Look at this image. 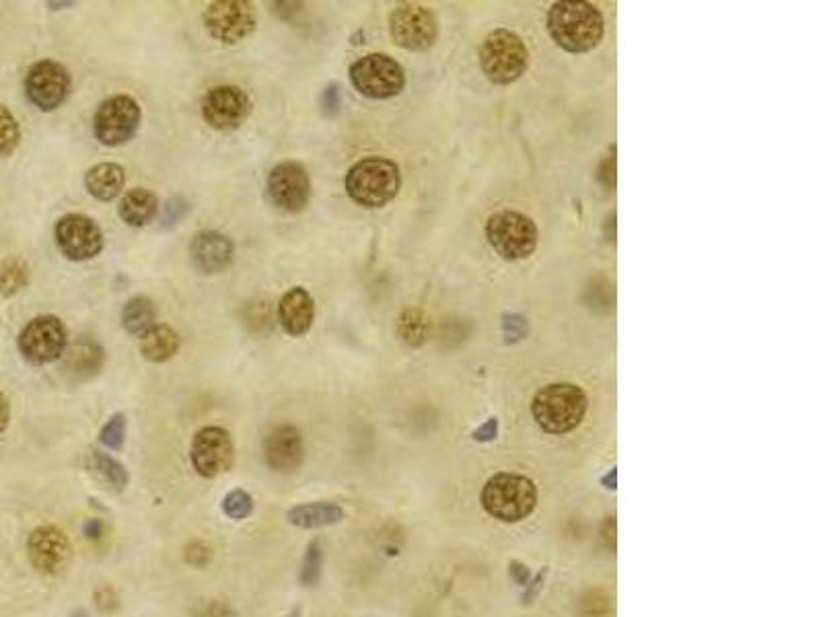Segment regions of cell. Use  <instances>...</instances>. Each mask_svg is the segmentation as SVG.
<instances>
[{
  "mask_svg": "<svg viewBox=\"0 0 823 617\" xmlns=\"http://www.w3.org/2000/svg\"><path fill=\"white\" fill-rule=\"evenodd\" d=\"M601 11L585 0H562L548 11L552 40L570 54H583L599 46L603 38Z\"/></svg>",
  "mask_w": 823,
  "mask_h": 617,
  "instance_id": "6da1fadb",
  "label": "cell"
},
{
  "mask_svg": "<svg viewBox=\"0 0 823 617\" xmlns=\"http://www.w3.org/2000/svg\"><path fill=\"white\" fill-rule=\"evenodd\" d=\"M344 186L352 202L365 208H381L400 192V167L383 157H367L350 167Z\"/></svg>",
  "mask_w": 823,
  "mask_h": 617,
  "instance_id": "7a4b0ae2",
  "label": "cell"
},
{
  "mask_svg": "<svg viewBox=\"0 0 823 617\" xmlns=\"http://www.w3.org/2000/svg\"><path fill=\"white\" fill-rule=\"evenodd\" d=\"M587 395L579 385L552 383L535 393L531 412L538 426L550 434L575 430L587 414Z\"/></svg>",
  "mask_w": 823,
  "mask_h": 617,
  "instance_id": "3957f363",
  "label": "cell"
},
{
  "mask_svg": "<svg viewBox=\"0 0 823 617\" xmlns=\"http://www.w3.org/2000/svg\"><path fill=\"white\" fill-rule=\"evenodd\" d=\"M538 504V488L517 474H496L482 490V506L486 513L503 523L523 521Z\"/></svg>",
  "mask_w": 823,
  "mask_h": 617,
  "instance_id": "277c9868",
  "label": "cell"
},
{
  "mask_svg": "<svg viewBox=\"0 0 823 617\" xmlns=\"http://www.w3.org/2000/svg\"><path fill=\"white\" fill-rule=\"evenodd\" d=\"M480 64L490 83L511 85L525 75L529 52L515 31L494 29L482 42Z\"/></svg>",
  "mask_w": 823,
  "mask_h": 617,
  "instance_id": "5b68a950",
  "label": "cell"
},
{
  "mask_svg": "<svg viewBox=\"0 0 823 617\" xmlns=\"http://www.w3.org/2000/svg\"><path fill=\"white\" fill-rule=\"evenodd\" d=\"M488 243L494 247L500 258L505 260H525L538 247V225L527 214L517 210L494 212L486 223Z\"/></svg>",
  "mask_w": 823,
  "mask_h": 617,
  "instance_id": "8992f818",
  "label": "cell"
},
{
  "mask_svg": "<svg viewBox=\"0 0 823 617\" xmlns=\"http://www.w3.org/2000/svg\"><path fill=\"white\" fill-rule=\"evenodd\" d=\"M350 81L356 91L369 99H389L404 91L406 72L396 58L369 54L350 66Z\"/></svg>",
  "mask_w": 823,
  "mask_h": 617,
  "instance_id": "52a82bcc",
  "label": "cell"
},
{
  "mask_svg": "<svg viewBox=\"0 0 823 617\" xmlns=\"http://www.w3.org/2000/svg\"><path fill=\"white\" fill-rule=\"evenodd\" d=\"M23 358L35 367L50 365L64 356L68 334L64 323L54 315H40L31 319L17 340Z\"/></svg>",
  "mask_w": 823,
  "mask_h": 617,
  "instance_id": "ba28073f",
  "label": "cell"
},
{
  "mask_svg": "<svg viewBox=\"0 0 823 617\" xmlns=\"http://www.w3.org/2000/svg\"><path fill=\"white\" fill-rule=\"evenodd\" d=\"M142 120L140 105L130 95H114L105 99L95 112L93 132L105 147H120L134 138Z\"/></svg>",
  "mask_w": 823,
  "mask_h": 617,
  "instance_id": "9c48e42d",
  "label": "cell"
},
{
  "mask_svg": "<svg viewBox=\"0 0 823 617\" xmlns=\"http://www.w3.org/2000/svg\"><path fill=\"white\" fill-rule=\"evenodd\" d=\"M202 21L214 40L229 46L239 44L247 35H252L258 25L252 3H245V0L210 3L202 15Z\"/></svg>",
  "mask_w": 823,
  "mask_h": 617,
  "instance_id": "30bf717a",
  "label": "cell"
},
{
  "mask_svg": "<svg viewBox=\"0 0 823 617\" xmlns=\"http://www.w3.org/2000/svg\"><path fill=\"white\" fill-rule=\"evenodd\" d=\"M391 38L408 52H424L437 42L439 25L433 11L422 5H400L389 17Z\"/></svg>",
  "mask_w": 823,
  "mask_h": 617,
  "instance_id": "8fae6325",
  "label": "cell"
},
{
  "mask_svg": "<svg viewBox=\"0 0 823 617\" xmlns=\"http://www.w3.org/2000/svg\"><path fill=\"white\" fill-rule=\"evenodd\" d=\"M190 459L198 476L217 478L233 467L235 445L231 434L221 426H204L196 432L190 447Z\"/></svg>",
  "mask_w": 823,
  "mask_h": 617,
  "instance_id": "7c38bea8",
  "label": "cell"
},
{
  "mask_svg": "<svg viewBox=\"0 0 823 617\" xmlns=\"http://www.w3.org/2000/svg\"><path fill=\"white\" fill-rule=\"evenodd\" d=\"M56 245L66 260L85 262L99 256L103 233L99 225L85 214H66L54 229Z\"/></svg>",
  "mask_w": 823,
  "mask_h": 617,
  "instance_id": "4fadbf2b",
  "label": "cell"
},
{
  "mask_svg": "<svg viewBox=\"0 0 823 617\" xmlns=\"http://www.w3.org/2000/svg\"><path fill=\"white\" fill-rule=\"evenodd\" d=\"M27 99L42 112H54L70 93V75L66 66L54 60L35 62L25 77Z\"/></svg>",
  "mask_w": 823,
  "mask_h": 617,
  "instance_id": "5bb4252c",
  "label": "cell"
},
{
  "mask_svg": "<svg viewBox=\"0 0 823 617\" xmlns=\"http://www.w3.org/2000/svg\"><path fill=\"white\" fill-rule=\"evenodd\" d=\"M249 114H252V99L235 85L214 87L202 101L204 122L221 132L237 130L249 118Z\"/></svg>",
  "mask_w": 823,
  "mask_h": 617,
  "instance_id": "9a60e30c",
  "label": "cell"
},
{
  "mask_svg": "<svg viewBox=\"0 0 823 617\" xmlns=\"http://www.w3.org/2000/svg\"><path fill=\"white\" fill-rule=\"evenodd\" d=\"M268 196L284 212H301L311 198V177L301 163H278L268 175Z\"/></svg>",
  "mask_w": 823,
  "mask_h": 617,
  "instance_id": "2e32d148",
  "label": "cell"
},
{
  "mask_svg": "<svg viewBox=\"0 0 823 617\" xmlns=\"http://www.w3.org/2000/svg\"><path fill=\"white\" fill-rule=\"evenodd\" d=\"M27 558L40 574L56 576L68 568L73 548L64 531L54 525H42L33 529L27 539Z\"/></svg>",
  "mask_w": 823,
  "mask_h": 617,
  "instance_id": "e0dca14e",
  "label": "cell"
},
{
  "mask_svg": "<svg viewBox=\"0 0 823 617\" xmlns=\"http://www.w3.org/2000/svg\"><path fill=\"white\" fill-rule=\"evenodd\" d=\"M305 459L303 434L293 424H280L264 439V461L278 474L297 471Z\"/></svg>",
  "mask_w": 823,
  "mask_h": 617,
  "instance_id": "ac0fdd59",
  "label": "cell"
},
{
  "mask_svg": "<svg viewBox=\"0 0 823 617\" xmlns=\"http://www.w3.org/2000/svg\"><path fill=\"white\" fill-rule=\"evenodd\" d=\"M192 262L204 274L225 272L235 258L233 241L219 231H200L190 245Z\"/></svg>",
  "mask_w": 823,
  "mask_h": 617,
  "instance_id": "d6986e66",
  "label": "cell"
},
{
  "mask_svg": "<svg viewBox=\"0 0 823 617\" xmlns=\"http://www.w3.org/2000/svg\"><path fill=\"white\" fill-rule=\"evenodd\" d=\"M103 360L105 354L101 344L91 336H79L64 350L62 371L70 383H85L101 371Z\"/></svg>",
  "mask_w": 823,
  "mask_h": 617,
  "instance_id": "ffe728a7",
  "label": "cell"
},
{
  "mask_svg": "<svg viewBox=\"0 0 823 617\" xmlns=\"http://www.w3.org/2000/svg\"><path fill=\"white\" fill-rule=\"evenodd\" d=\"M313 319L315 303L305 288L295 286L289 293H284V297L278 303V321L286 334L293 338L305 336L311 330Z\"/></svg>",
  "mask_w": 823,
  "mask_h": 617,
  "instance_id": "44dd1931",
  "label": "cell"
},
{
  "mask_svg": "<svg viewBox=\"0 0 823 617\" xmlns=\"http://www.w3.org/2000/svg\"><path fill=\"white\" fill-rule=\"evenodd\" d=\"M286 519L299 529H319L338 525L344 519V511L336 502H307L293 506L291 511L286 513Z\"/></svg>",
  "mask_w": 823,
  "mask_h": 617,
  "instance_id": "7402d4cb",
  "label": "cell"
},
{
  "mask_svg": "<svg viewBox=\"0 0 823 617\" xmlns=\"http://www.w3.org/2000/svg\"><path fill=\"white\" fill-rule=\"evenodd\" d=\"M124 181L126 173L118 163H99L91 167L85 175L87 192L101 202H110L118 198L124 190Z\"/></svg>",
  "mask_w": 823,
  "mask_h": 617,
  "instance_id": "603a6c76",
  "label": "cell"
},
{
  "mask_svg": "<svg viewBox=\"0 0 823 617\" xmlns=\"http://www.w3.org/2000/svg\"><path fill=\"white\" fill-rule=\"evenodd\" d=\"M159 212V198L145 188H136L130 190L118 206V214L120 219L128 225V227H145L149 225Z\"/></svg>",
  "mask_w": 823,
  "mask_h": 617,
  "instance_id": "cb8c5ba5",
  "label": "cell"
},
{
  "mask_svg": "<svg viewBox=\"0 0 823 617\" xmlns=\"http://www.w3.org/2000/svg\"><path fill=\"white\" fill-rule=\"evenodd\" d=\"M180 350V336L169 325H153L140 340V354L149 362H167Z\"/></svg>",
  "mask_w": 823,
  "mask_h": 617,
  "instance_id": "d4e9b609",
  "label": "cell"
},
{
  "mask_svg": "<svg viewBox=\"0 0 823 617\" xmlns=\"http://www.w3.org/2000/svg\"><path fill=\"white\" fill-rule=\"evenodd\" d=\"M155 319H157L155 303L145 295L132 297L122 309V325H124V330L132 336H145L153 325H157Z\"/></svg>",
  "mask_w": 823,
  "mask_h": 617,
  "instance_id": "484cf974",
  "label": "cell"
},
{
  "mask_svg": "<svg viewBox=\"0 0 823 617\" xmlns=\"http://www.w3.org/2000/svg\"><path fill=\"white\" fill-rule=\"evenodd\" d=\"M29 282V266L21 258L0 262V297H13Z\"/></svg>",
  "mask_w": 823,
  "mask_h": 617,
  "instance_id": "4316f807",
  "label": "cell"
},
{
  "mask_svg": "<svg viewBox=\"0 0 823 617\" xmlns=\"http://www.w3.org/2000/svg\"><path fill=\"white\" fill-rule=\"evenodd\" d=\"M91 465H93V469L97 471V476H99L105 484H110L112 488L124 490V488L128 486L130 476H128L126 467H124L120 461H116L114 457L107 455V453L93 451V453H91Z\"/></svg>",
  "mask_w": 823,
  "mask_h": 617,
  "instance_id": "83f0119b",
  "label": "cell"
},
{
  "mask_svg": "<svg viewBox=\"0 0 823 617\" xmlns=\"http://www.w3.org/2000/svg\"><path fill=\"white\" fill-rule=\"evenodd\" d=\"M321 570H324V546L321 541H311L299 568V583L303 587H315L321 578Z\"/></svg>",
  "mask_w": 823,
  "mask_h": 617,
  "instance_id": "f1b7e54d",
  "label": "cell"
},
{
  "mask_svg": "<svg viewBox=\"0 0 823 617\" xmlns=\"http://www.w3.org/2000/svg\"><path fill=\"white\" fill-rule=\"evenodd\" d=\"M400 338L410 346H420L426 336V317L418 309H408L402 313L398 323Z\"/></svg>",
  "mask_w": 823,
  "mask_h": 617,
  "instance_id": "f546056e",
  "label": "cell"
},
{
  "mask_svg": "<svg viewBox=\"0 0 823 617\" xmlns=\"http://www.w3.org/2000/svg\"><path fill=\"white\" fill-rule=\"evenodd\" d=\"M19 140H21V130H19L15 116L11 114V110H7L5 105H0V159L11 157L15 149L19 147Z\"/></svg>",
  "mask_w": 823,
  "mask_h": 617,
  "instance_id": "4dcf8cb0",
  "label": "cell"
},
{
  "mask_svg": "<svg viewBox=\"0 0 823 617\" xmlns=\"http://www.w3.org/2000/svg\"><path fill=\"white\" fill-rule=\"evenodd\" d=\"M223 513L233 521H245L254 513V498L245 490H233L223 498Z\"/></svg>",
  "mask_w": 823,
  "mask_h": 617,
  "instance_id": "1f68e13d",
  "label": "cell"
},
{
  "mask_svg": "<svg viewBox=\"0 0 823 617\" xmlns=\"http://www.w3.org/2000/svg\"><path fill=\"white\" fill-rule=\"evenodd\" d=\"M126 414H114L110 420H107L99 432V443L110 449V451H120L126 439Z\"/></svg>",
  "mask_w": 823,
  "mask_h": 617,
  "instance_id": "d6a6232c",
  "label": "cell"
},
{
  "mask_svg": "<svg viewBox=\"0 0 823 617\" xmlns=\"http://www.w3.org/2000/svg\"><path fill=\"white\" fill-rule=\"evenodd\" d=\"M184 560L196 568H204L212 560V548L206 541H200V539L190 541L184 552Z\"/></svg>",
  "mask_w": 823,
  "mask_h": 617,
  "instance_id": "836d02e7",
  "label": "cell"
},
{
  "mask_svg": "<svg viewBox=\"0 0 823 617\" xmlns=\"http://www.w3.org/2000/svg\"><path fill=\"white\" fill-rule=\"evenodd\" d=\"M188 210H190L188 200H184L182 196L171 198L165 206V212H163V227H173V225L180 223L184 216L188 214Z\"/></svg>",
  "mask_w": 823,
  "mask_h": 617,
  "instance_id": "e575fe53",
  "label": "cell"
},
{
  "mask_svg": "<svg viewBox=\"0 0 823 617\" xmlns=\"http://www.w3.org/2000/svg\"><path fill=\"white\" fill-rule=\"evenodd\" d=\"M340 85L332 83L324 89L321 93V112L326 116H336L340 112V103H342V93H340Z\"/></svg>",
  "mask_w": 823,
  "mask_h": 617,
  "instance_id": "d590c367",
  "label": "cell"
},
{
  "mask_svg": "<svg viewBox=\"0 0 823 617\" xmlns=\"http://www.w3.org/2000/svg\"><path fill=\"white\" fill-rule=\"evenodd\" d=\"M196 617H237V615H235L233 607H231L227 601L212 599V601L204 603V605L198 609Z\"/></svg>",
  "mask_w": 823,
  "mask_h": 617,
  "instance_id": "8d00e7d4",
  "label": "cell"
},
{
  "mask_svg": "<svg viewBox=\"0 0 823 617\" xmlns=\"http://www.w3.org/2000/svg\"><path fill=\"white\" fill-rule=\"evenodd\" d=\"M503 328H505L507 340H509V342H517V340H521V338L527 334V321H525L523 317H519V315H511V317H505Z\"/></svg>",
  "mask_w": 823,
  "mask_h": 617,
  "instance_id": "74e56055",
  "label": "cell"
},
{
  "mask_svg": "<svg viewBox=\"0 0 823 617\" xmlns=\"http://www.w3.org/2000/svg\"><path fill=\"white\" fill-rule=\"evenodd\" d=\"M95 603L101 611H116L118 609V597H116L114 589H110V587H101L95 593Z\"/></svg>",
  "mask_w": 823,
  "mask_h": 617,
  "instance_id": "f35d334b",
  "label": "cell"
},
{
  "mask_svg": "<svg viewBox=\"0 0 823 617\" xmlns=\"http://www.w3.org/2000/svg\"><path fill=\"white\" fill-rule=\"evenodd\" d=\"M83 535L93 543L101 541L103 535H105V523L101 519H89L83 527Z\"/></svg>",
  "mask_w": 823,
  "mask_h": 617,
  "instance_id": "ab89813d",
  "label": "cell"
},
{
  "mask_svg": "<svg viewBox=\"0 0 823 617\" xmlns=\"http://www.w3.org/2000/svg\"><path fill=\"white\" fill-rule=\"evenodd\" d=\"M496 430H498V422H496L494 418H490L484 426H480V428L474 432V439L480 441V443H488V441H492V439L496 437Z\"/></svg>",
  "mask_w": 823,
  "mask_h": 617,
  "instance_id": "60d3db41",
  "label": "cell"
},
{
  "mask_svg": "<svg viewBox=\"0 0 823 617\" xmlns=\"http://www.w3.org/2000/svg\"><path fill=\"white\" fill-rule=\"evenodd\" d=\"M11 420V406H9V399L7 395L0 391V432H3L9 426Z\"/></svg>",
  "mask_w": 823,
  "mask_h": 617,
  "instance_id": "b9f144b4",
  "label": "cell"
},
{
  "mask_svg": "<svg viewBox=\"0 0 823 617\" xmlns=\"http://www.w3.org/2000/svg\"><path fill=\"white\" fill-rule=\"evenodd\" d=\"M511 576L517 580V583H519L521 587L529 585V570H527L523 564L513 562V564H511Z\"/></svg>",
  "mask_w": 823,
  "mask_h": 617,
  "instance_id": "7bdbcfd3",
  "label": "cell"
},
{
  "mask_svg": "<svg viewBox=\"0 0 823 617\" xmlns=\"http://www.w3.org/2000/svg\"><path fill=\"white\" fill-rule=\"evenodd\" d=\"M70 617H89V615H87V611H85V609H79V611H75V613L70 615Z\"/></svg>",
  "mask_w": 823,
  "mask_h": 617,
  "instance_id": "ee69618b",
  "label": "cell"
}]
</instances>
